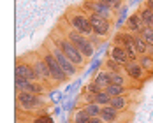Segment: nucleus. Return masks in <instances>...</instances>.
I'll use <instances>...</instances> for the list:
<instances>
[{
    "mask_svg": "<svg viewBox=\"0 0 153 123\" xmlns=\"http://www.w3.org/2000/svg\"><path fill=\"white\" fill-rule=\"evenodd\" d=\"M58 30L63 33V35H67L74 44H76L77 47H79V51L88 58V61L93 60V56H95V53H97V49H95V46H93V42L85 35V33H81V32H77L74 27H71L69 23H67V19L62 16L60 19H58V23L55 25Z\"/></svg>",
    "mask_w": 153,
    "mask_h": 123,
    "instance_id": "1",
    "label": "nucleus"
},
{
    "mask_svg": "<svg viewBox=\"0 0 153 123\" xmlns=\"http://www.w3.org/2000/svg\"><path fill=\"white\" fill-rule=\"evenodd\" d=\"M49 37H51V39L56 42V46L60 47L62 51L69 56V60L72 61L74 65H77L81 70L88 65V58H86V56L79 51V47H77L76 44H74V42L67 37V35H63V33L56 28V27H53V28H51V32H49Z\"/></svg>",
    "mask_w": 153,
    "mask_h": 123,
    "instance_id": "2",
    "label": "nucleus"
},
{
    "mask_svg": "<svg viewBox=\"0 0 153 123\" xmlns=\"http://www.w3.org/2000/svg\"><path fill=\"white\" fill-rule=\"evenodd\" d=\"M49 104H51V100H48L44 95L16 90V109L21 111V113H25V114L44 113Z\"/></svg>",
    "mask_w": 153,
    "mask_h": 123,
    "instance_id": "3",
    "label": "nucleus"
},
{
    "mask_svg": "<svg viewBox=\"0 0 153 123\" xmlns=\"http://www.w3.org/2000/svg\"><path fill=\"white\" fill-rule=\"evenodd\" d=\"M63 18L67 19V23H69L71 27H74L77 32L85 33L88 39H92L93 35H95V33H93V28H92V23H90V16H88V13L83 9L81 4H79V5H71L69 9H65Z\"/></svg>",
    "mask_w": 153,
    "mask_h": 123,
    "instance_id": "4",
    "label": "nucleus"
},
{
    "mask_svg": "<svg viewBox=\"0 0 153 123\" xmlns=\"http://www.w3.org/2000/svg\"><path fill=\"white\" fill-rule=\"evenodd\" d=\"M25 60L30 63L32 67H33V70L37 72V76L39 79L42 81V83H46L48 86L51 88V90H55V88H58V83L53 79L51 76V70H49V67H48V63L44 61L42 58V55L39 53V49H33V51H28V53H25V55H21Z\"/></svg>",
    "mask_w": 153,
    "mask_h": 123,
    "instance_id": "5",
    "label": "nucleus"
},
{
    "mask_svg": "<svg viewBox=\"0 0 153 123\" xmlns=\"http://www.w3.org/2000/svg\"><path fill=\"white\" fill-rule=\"evenodd\" d=\"M42 44H44V46H46L48 49H49V51H51V53L55 55V58L58 60V63L62 65V69H63V70L67 72V76H69V77H76L77 74L81 72V69H79L77 65H74L72 61L69 60V56H67V55H65V53L62 51L60 47L56 46V42H55V41H53V39H51L49 35H48L46 39L42 41Z\"/></svg>",
    "mask_w": 153,
    "mask_h": 123,
    "instance_id": "6",
    "label": "nucleus"
},
{
    "mask_svg": "<svg viewBox=\"0 0 153 123\" xmlns=\"http://www.w3.org/2000/svg\"><path fill=\"white\" fill-rule=\"evenodd\" d=\"M37 49H39V53L42 55L44 61L48 63V67H49V70H51V76H53V79L58 83V86H60V84H63V83H67L71 77L67 76V72L62 69V65L58 63V60L55 58V55H53V53H51V51L44 46V44H41Z\"/></svg>",
    "mask_w": 153,
    "mask_h": 123,
    "instance_id": "7",
    "label": "nucleus"
},
{
    "mask_svg": "<svg viewBox=\"0 0 153 123\" xmlns=\"http://www.w3.org/2000/svg\"><path fill=\"white\" fill-rule=\"evenodd\" d=\"M81 5H83V9L86 13L99 14V16H102V18H106V19H111V21H114L116 14H118V11H114L111 5H107V4L100 2V0H83Z\"/></svg>",
    "mask_w": 153,
    "mask_h": 123,
    "instance_id": "8",
    "label": "nucleus"
},
{
    "mask_svg": "<svg viewBox=\"0 0 153 123\" xmlns=\"http://www.w3.org/2000/svg\"><path fill=\"white\" fill-rule=\"evenodd\" d=\"M14 84L16 90H21V92H30V93H37V95H49L51 88L48 86L46 83L42 81H28L21 76H14Z\"/></svg>",
    "mask_w": 153,
    "mask_h": 123,
    "instance_id": "9",
    "label": "nucleus"
},
{
    "mask_svg": "<svg viewBox=\"0 0 153 123\" xmlns=\"http://www.w3.org/2000/svg\"><path fill=\"white\" fill-rule=\"evenodd\" d=\"M88 16H90V23H92L93 33L99 35V37H102V39H107L111 35L113 27H114V21L106 19V18H102V16H99V14H93V13H88Z\"/></svg>",
    "mask_w": 153,
    "mask_h": 123,
    "instance_id": "10",
    "label": "nucleus"
},
{
    "mask_svg": "<svg viewBox=\"0 0 153 123\" xmlns=\"http://www.w3.org/2000/svg\"><path fill=\"white\" fill-rule=\"evenodd\" d=\"M123 70L128 74V76L132 77L134 81H137V83H146L148 79H152V76L143 69V65L139 63V60L137 61H127L125 65H123Z\"/></svg>",
    "mask_w": 153,
    "mask_h": 123,
    "instance_id": "11",
    "label": "nucleus"
},
{
    "mask_svg": "<svg viewBox=\"0 0 153 123\" xmlns=\"http://www.w3.org/2000/svg\"><path fill=\"white\" fill-rule=\"evenodd\" d=\"M14 76H21V77H25V79H28V81H41L39 76H37V72L33 70V67L23 56H18L16 58Z\"/></svg>",
    "mask_w": 153,
    "mask_h": 123,
    "instance_id": "12",
    "label": "nucleus"
},
{
    "mask_svg": "<svg viewBox=\"0 0 153 123\" xmlns=\"http://www.w3.org/2000/svg\"><path fill=\"white\" fill-rule=\"evenodd\" d=\"M144 27H146V25L143 23V18L139 14V11H134V14H130L127 18L123 30H128V32H132V33H141V30H143Z\"/></svg>",
    "mask_w": 153,
    "mask_h": 123,
    "instance_id": "13",
    "label": "nucleus"
},
{
    "mask_svg": "<svg viewBox=\"0 0 153 123\" xmlns=\"http://www.w3.org/2000/svg\"><path fill=\"white\" fill-rule=\"evenodd\" d=\"M92 79L97 83V84H99V86H100V88H102V90H106L107 86L113 83V81H111V72L107 70L104 65H102V67H100V69H99L95 74H93Z\"/></svg>",
    "mask_w": 153,
    "mask_h": 123,
    "instance_id": "14",
    "label": "nucleus"
},
{
    "mask_svg": "<svg viewBox=\"0 0 153 123\" xmlns=\"http://www.w3.org/2000/svg\"><path fill=\"white\" fill-rule=\"evenodd\" d=\"M107 56H111V58L118 60L122 65H125L127 61H130L127 49H125L123 46H120V44H113V46L109 47V51H107Z\"/></svg>",
    "mask_w": 153,
    "mask_h": 123,
    "instance_id": "15",
    "label": "nucleus"
},
{
    "mask_svg": "<svg viewBox=\"0 0 153 123\" xmlns=\"http://www.w3.org/2000/svg\"><path fill=\"white\" fill-rule=\"evenodd\" d=\"M139 14H141V18H143V23L146 25V27H152L153 28V9H150L148 7V4L146 2H141L137 7Z\"/></svg>",
    "mask_w": 153,
    "mask_h": 123,
    "instance_id": "16",
    "label": "nucleus"
},
{
    "mask_svg": "<svg viewBox=\"0 0 153 123\" xmlns=\"http://www.w3.org/2000/svg\"><path fill=\"white\" fill-rule=\"evenodd\" d=\"M90 118H92V116L86 113L85 107H77L71 113V123H88Z\"/></svg>",
    "mask_w": 153,
    "mask_h": 123,
    "instance_id": "17",
    "label": "nucleus"
},
{
    "mask_svg": "<svg viewBox=\"0 0 153 123\" xmlns=\"http://www.w3.org/2000/svg\"><path fill=\"white\" fill-rule=\"evenodd\" d=\"M127 18H128V4H125L122 9L118 11V14H116V19H114V27H116V30H122L123 27H125Z\"/></svg>",
    "mask_w": 153,
    "mask_h": 123,
    "instance_id": "18",
    "label": "nucleus"
},
{
    "mask_svg": "<svg viewBox=\"0 0 153 123\" xmlns=\"http://www.w3.org/2000/svg\"><path fill=\"white\" fill-rule=\"evenodd\" d=\"M106 92L111 95V97H120V95H127V93L134 92V90H130V88H125V86H120V84H109L106 88Z\"/></svg>",
    "mask_w": 153,
    "mask_h": 123,
    "instance_id": "19",
    "label": "nucleus"
},
{
    "mask_svg": "<svg viewBox=\"0 0 153 123\" xmlns=\"http://www.w3.org/2000/svg\"><path fill=\"white\" fill-rule=\"evenodd\" d=\"M104 67H106L109 72H120V70H123L122 63L118 60H114V58H111V56H106L104 58Z\"/></svg>",
    "mask_w": 153,
    "mask_h": 123,
    "instance_id": "20",
    "label": "nucleus"
},
{
    "mask_svg": "<svg viewBox=\"0 0 153 123\" xmlns=\"http://www.w3.org/2000/svg\"><path fill=\"white\" fill-rule=\"evenodd\" d=\"M30 123H56L55 118L51 114H48L46 111L44 113H39V114H30Z\"/></svg>",
    "mask_w": 153,
    "mask_h": 123,
    "instance_id": "21",
    "label": "nucleus"
},
{
    "mask_svg": "<svg viewBox=\"0 0 153 123\" xmlns=\"http://www.w3.org/2000/svg\"><path fill=\"white\" fill-rule=\"evenodd\" d=\"M139 63H141L143 69L153 77V55H143V56H139Z\"/></svg>",
    "mask_w": 153,
    "mask_h": 123,
    "instance_id": "22",
    "label": "nucleus"
},
{
    "mask_svg": "<svg viewBox=\"0 0 153 123\" xmlns=\"http://www.w3.org/2000/svg\"><path fill=\"white\" fill-rule=\"evenodd\" d=\"M83 107L86 109V113L90 114V116H100V111H102V106H99L97 102H90V104H85Z\"/></svg>",
    "mask_w": 153,
    "mask_h": 123,
    "instance_id": "23",
    "label": "nucleus"
},
{
    "mask_svg": "<svg viewBox=\"0 0 153 123\" xmlns=\"http://www.w3.org/2000/svg\"><path fill=\"white\" fill-rule=\"evenodd\" d=\"M95 102H97L99 106H107V104L111 102V95H109L106 90H102V92H99L95 95Z\"/></svg>",
    "mask_w": 153,
    "mask_h": 123,
    "instance_id": "24",
    "label": "nucleus"
},
{
    "mask_svg": "<svg viewBox=\"0 0 153 123\" xmlns=\"http://www.w3.org/2000/svg\"><path fill=\"white\" fill-rule=\"evenodd\" d=\"M150 46H153V28L152 27H144L143 30H141V33H139Z\"/></svg>",
    "mask_w": 153,
    "mask_h": 123,
    "instance_id": "25",
    "label": "nucleus"
},
{
    "mask_svg": "<svg viewBox=\"0 0 153 123\" xmlns=\"http://www.w3.org/2000/svg\"><path fill=\"white\" fill-rule=\"evenodd\" d=\"M81 90H86V92L95 93V95H97L99 92H102V88H100V86H99V84H97V83H95L93 79H90V81H88V83H86V84H85V86L81 88Z\"/></svg>",
    "mask_w": 153,
    "mask_h": 123,
    "instance_id": "26",
    "label": "nucleus"
},
{
    "mask_svg": "<svg viewBox=\"0 0 153 123\" xmlns=\"http://www.w3.org/2000/svg\"><path fill=\"white\" fill-rule=\"evenodd\" d=\"M49 100H51V104L62 102V100H65V93H60L56 88H55V90H51V92H49Z\"/></svg>",
    "mask_w": 153,
    "mask_h": 123,
    "instance_id": "27",
    "label": "nucleus"
},
{
    "mask_svg": "<svg viewBox=\"0 0 153 123\" xmlns=\"http://www.w3.org/2000/svg\"><path fill=\"white\" fill-rule=\"evenodd\" d=\"M100 2H104V4H107V5H111L114 11H120L123 5H125L127 0H100Z\"/></svg>",
    "mask_w": 153,
    "mask_h": 123,
    "instance_id": "28",
    "label": "nucleus"
},
{
    "mask_svg": "<svg viewBox=\"0 0 153 123\" xmlns=\"http://www.w3.org/2000/svg\"><path fill=\"white\" fill-rule=\"evenodd\" d=\"M88 123H106V122H104L100 116H93V118H90V122Z\"/></svg>",
    "mask_w": 153,
    "mask_h": 123,
    "instance_id": "29",
    "label": "nucleus"
},
{
    "mask_svg": "<svg viewBox=\"0 0 153 123\" xmlns=\"http://www.w3.org/2000/svg\"><path fill=\"white\" fill-rule=\"evenodd\" d=\"M144 2L148 4V7H150V9H153V0H144Z\"/></svg>",
    "mask_w": 153,
    "mask_h": 123,
    "instance_id": "30",
    "label": "nucleus"
},
{
    "mask_svg": "<svg viewBox=\"0 0 153 123\" xmlns=\"http://www.w3.org/2000/svg\"><path fill=\"white\" fill-rule=\"evenodd\" d=\"M134 2H139V4H141V2H144V0H128V5H130V4H134Z\"/></svg>",
    "mask_w": 153,
    "mask_h": 123,
    "instance_id": "31",
    "label": "nucleus"
}]
</instances>
